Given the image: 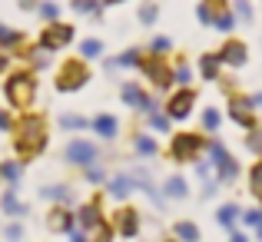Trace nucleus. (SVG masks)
I'll return each instance as SVG.
<instances>
[{
  "mask_svg": "<svg viewBox=\"0 0 262 242\" xmlns=\"http://www.w3.org/2000/svg\"><path fill=\"white\" fill-rule=\"evenodd\" d=\"M10 146H13V160L20 163H33L37 156H43L47 146H50V120H47V113H37V109L20 113L10 129Z\"/></svg>",
  "mask_w": 262,
  "mask_h": 242,
  "instance_id": "f257e3e1",
  "label": "nucleus"
},
{
  "mask_svg": "<svg viewBox=\"0 0 262 242\" xmlns=\"http://www.w3.org/2000/svg\"><path fill=\"white\" fill-rule=\"evenodd\" d=\"M0 93L7 96V106L13 109V113H27V109H33V103H37V93H40V73H33L30 67H10V70L4 73V80H0Z\"/></svg>",
  "mask_w": 262,
  "mask_h": 242,
  "instance_id": "f03ea898",
  "label": "nucleus"
},
{
  "mask_svg": "<svg viewBox=\"0 0 262 242\" xmlns=\"http://www.w3.org/2000/svg\"><path fill=\"white\" fill-rule=\"evenodd\" d=\"M206 143H209V136H206V133H196V129H179V133L169 136L166 156L173 163H179V166L199 163L206 156Z\"/></svg>",
  "mask_w": 262,
  "mask_h": 242,
  "instance_id": "7ed1b4c3",
  "label": "nucleus"
},
{
  "mask_svg": "<svg viewBox=\"0 0 262 242\" xmlns=\"http://www.w3.org/2000/svg\"><path fill=\"white\" fill-rule=\"evenodd\" d=\"M206 163L212 166V176L219 179V186H229L239 179V172H243V166L239 160L232 156V149L226 146L219 136H209V143H206Z\"/></svg>",
  "mask_w": 262,
  "mask_h": 242,
  "instance_id": "20e7f679",
  "label": "nucleus"
},
{
  "mask_svg": "<svg viewBox=\"0 0 262 242\" xmlns=\"http://www.w3.org/2000/svg\"><path fill=\"white\" fill-rule=\"evenodd\" d=\"M90 80H93L90 60H83V57H67L63 63H60L57 77H53V86H57V93H80Z\"/></svg>",
  "mask_w": 262,
  "mask_h": 242,
  "instance_id": "39448f33",
  "label": "nucleus"
},
{
  "mask_svg": "<svg viewBox=\"0 0 262 242\" xmlns=\"http://www.w3.org/2000/svg\"><path fill=\"white\" fill-rule=\"evenodd\" d=\"M136 70L143 73V80H146L153 90H160V93H169V90H176V83H173V67H169V57H163V53L143 50L140 67H136Z\"/></svg>",
  "mask_w": 262,
  "mask_h": 242,
  "instance_id": "423d86ee",
  "label": "nucleus"
},
{
  "mask_svg": "<svg viewBox=\"0 0 262 242\" xmlns=\"http://www.w3.org/2000/svg\"><path fill=\"white\" fill-rule=\"evenodd\" d=\"M120 100L126 103V109H133V113H140V116L160 109L153 90H149L146 83H140V80H120Z\"/></svg>",
  "mask_w": 262,
  "mask_h": 242,
  "instance_id": "0eeeda50",
  "label": "nucleus"
},
{
  "mask_svg": "<svg viewBox=\"0 0 262 242\" xmlns=\"http://www.w3.org/2000/svg\"><path fill=\"white\" fill-rule=\"evenodd\" d=\"M103 149L96 140H86V136H70L63 146V163L67 166H77V169H86V166L100 163Z\"/></svg>",
  "mask_w": 262,
  "mask_h": 242,
  "instance_id": "6e6552de",
  "label": "nucleus"
},
{
  "mask_svg": "<svg viewBox=\"0 0 262 242\" xmlns=\"http://www.w3.org/2000/svg\"><path fill=\"white\" fill-rule=\"evenodd\" d=\"M77 40V27L67 24V20H53V24H43V30H40L37 37V47L47 53H60L67 50V47Z\"/></svg>",
  "mask_w": 262,
  "mask_h": 242,
  "instance_id": "1a4fd4ad",
  "label": "nucleus"
},
{
  "mask_svg": "<svg viewBox=\"0 0 262 242\" xmlns=\"http://www.w3.org/2000/svg\"><path fill=\"white\" fill-rule=\"evenodd\" d=\"M226 116H229L232 126H239V129H252L259 123V109L252 106V96L243 93V90L226 96Z\"/></svg>",
  "mask_w": 262,
  "mask_h": 242,
  "instance_id": "9d476101",
  "label": "nucleus"
},
{
  "mask_svg": "<svg viewBox=\"0 0 262 242\" xmlns=\"http://www.w3.org/2000/svg\"><path fill=\"white\" fill-rule=\"evenodd\" d=\"M196 103H199L196 86H179V90H169L166 103H163V113H166L173 123H183V120H189V116H192Z\"/></svg>",
  "mask_w": 262,
  "mask_h": 242,
  "instance_id": "9b49d317",
  "label": "nucleus"
},
{
  "mask_svg": "<svg viewBox=\"0 0 262 242\" xmlns=\"http://www.w3.org/2000/svg\"><path fill=\"white\" fill-rule=\"evenodd\" d=\"M113 232L116 236H123V239H136L140 236V229H143V216H140V209H133V206H126V203H120L116 206V212H113Z\"/></svg>",
  "mask_w": 262,
  "mask_h": 242,
  "instance_id": "f8f14e48",
  "label": "nucleus"
},
{
  "mask_svg": "<svg viewBox=\"0 0 262 242\" xmlns=\"http://www.w3.org/2000/svg\"><path fill=\"white\" fill-rule=\"evenodd\" d=\"M216 53H219V60H223L226 70H243V67L249 63V43L239 40V37H226Z\"/></svg>",
  "mask_w": 262,
  "mask_h": 242,
  "instance_id": "ddd939ff",
  "label": "nucleus"
},
{
  "mask_svg": "<svg viewBox=\"0 0 262 242\" xmlns=\"http://www.w3.org/2000/svg\"><path fill=\"white\" fill-rule=\"evenodd\" d=\"M67 236H70V242H113L116 232L106 219H100V223H93V226H73Z\"/></svg>",
  "mask_w": 262,
  "mask_h": 242,
  "instance_id": "4468645a",
  "label": "nucleus"
},
{
  "mask_svg": "<svg viewBox=\"0 0 262 242\" xmlns=\"http://www.w3.org/2000/svg\"><path fill=\"white\" fill-rule=\"evenodd\" d=\"M73 226H77V212H73V206H57V203H53L50 209H47V229H50V232L67 236Z\"/></svg>",
  "mask_w": 262,
  "mask_h": 242,
  "instance_id": "2eb2a0df",
  "label": "nucleus"
},
{
  "mask_svg": "<svg viewBox=\"0 0 262 242\" xmlns=\"http://www.w3.org/2000/svg\"><path fill=\"white\" fill-rule=\"evenodd\" d=\"M90 129H93L103 143H116V140H120L123 123H120V116H113V113H100V116L90 120Z\"/></svg>",
  "mask_w": 262,
  "mask_h": 242,
  "instance_id": "dca6fc26",
  "label": "nucleus"
},
{
  "mask_svg": "<svg viewBox=\"0 0 262 242\" xmlns=\"http://www.w3.org/2000/svg\"><path fill=\"white\" fill-rule=\"evenodd\" d=\"M196 73H199V77H203L206 83H216V80L226 73V67H223V60H219V53H216V50L199 53V60H196Z\"/></svg>",
  "mask_w": 262,
  "mask_h": 242,
  "instance_id": "f3484780",
  "label": "nucleus"
},
{
  "mask_svg": "<svg viewBox=\"0 0 262 242\" xmlns=\"http://www.w3.org/2000/svg\"><path fill=\"white\" fill-rule=\"evenodd\" d=\"M129 146H133V153L140 156V160H156V156H160V143H156V136L149 133V129H136V133L129 136Z\"/></svg>",
  "mask_w": 262,
  "mask_h": 242,
  "instance_id": "a211bd4d",
  "label": "nucleus"
},
{
  "mask_svg": "<svg viewBox=\"0 0 262 242\" xmlns=\"http://www.w3.org/2000/svg\"><path fill=\"white\" fill-rule=\"evenodd\" d=\"M106 192L116 199V203H126V199L136 192V183H133V176H129L126 169H123V172H116V176H110V179H106Z\"/></svg>",
  "mask_w": 262,
  "mask_h": 242,
  "instance_id": "6ab92c4d",
  "label": "nucleus"
},
{
  "mask_svg": "<svg viewBox=\"0 0 262 242\" xmlns=\"http://www.w3.org/2000/svg\"><path fill=\"white\" fill-rule=\"evenodd\" d=\"M77 212V226H93V223H100L103 219V199H100V192H96L93 199H86L80 209H73Z\"/></svg>",
  "mask_w": 262,
  "mask_h": 242,
  "instance_id": "aec40b11",
  "label": "nucleus"
},
{
  "mask_svg": "<svg viewBox=\"0 0 262 242\" xmlns=\"http://www.w3.org/2000/svg\"><path fill=\"white\" fill-rule=\"evenodd\" d=\"M0 209H4V216H10V219H24L27 216V203H20L17 186H7V189H4V196H0Z\"/></svg>",
  "mask_w": 262,
  "mask_h": 242,
  "instance_id": "412c9836",
  "label": "nucleus"
},
{
  "mask_svg": "<svg viewBox=\"0 0 262 242\" xmlns=\"http://www.w3.org/2000/svg\"><path fill=\"white\" fill-rule=\"evenodd\" d=\"M140 57H143L140 47L120 50L116 57H110V60H106V70H136V67H140Z\"/></svg>",
  "mask_w": 262,
  "mask_h": 242,
  "instance_id": "4be33fe9",
  "label": "nucleus"
},
{
  "mask_svg": "<svg viewBox=\"0 0 262 242\" xmlns=\"http://www.w3.org/2000/svg\"><path fill=\"white\" fill-rule=\"evenodd\" d=\"M40 196H43L47 203L70 206V203H73V186H67V183H53V186H43V189H40Z\"/></svg>",
  "mask_w": 262,
  "mask_h": 242,
  "instance_id": "5701e85b",
  "label": "nucleus"
},
{
  "mask_svg": "<svg viewBox=\"0 0 262 242\" xmlns=\"http://www.w3.org/2000/svg\"><path fill=\"white\" fill-rule=\"evenodd\" d=\"M239 27L236 13H232V7H223V10H216V17H212V30L223 33V37H232V30Z\"/></svg>",
  "mask_w": 262,
  "mask_h": 242,
  "instance_id": "b1692460",
  "label": "nucleus"
},
{
  "mask_svg": "<svg viewBox=\"0 0 262 242\" xmlns=\"http://www.w3.org/2000/svg\"><path fill=\"white\" fill-rule=\"evenodd\" d=\"M24 43H27V33L17 30V27H7V24H4V30H0V50L13 53V50H20Z\"/></svg>",
  "mask_w": 262,
  "mask_h": 242,
  "instance_id": "393cba45",
  "label": "nucleus"
},
{
  "mask_svg": "<svg viewBox=\"0 0 262 242\" xmlns=\"http://www.w3.org/2000/svg\"><path fill=\"white\" fill-rule=\"evenodd\" d=\"M160 192L166 199H186V196H189V183H186L179 172H173V176H166V183H163Z\"/></svg>",
  "mask_w": 262,
  "mask_h": 242,
  "instance_id": "a878e982",
  "label": "nucleus"
},
{
  "mask_svg": "<svg viewBox=\"0 0 262 242\" xmlns=\"http://www.w3.org/2000/svg\"><path fill=\"white\" fill-rule=\"evenodd\" d=\"M169 67H173V83H176V86H189V83H192V63L183 57V53L169 60Z\"/></svg>",
  "mask_w": 262,
  "mask_h": 242,
  "instance_id": "bb28decb",
  "label": "nucleus"
},
{
  "mask_svg": "<svg viewBox=\"0 0 262 242\" xmlns=\"http://www.w3.org/2000/svg\"><path fill=\"white\" fill-rule=\"evenodd\" d=\"M146 126H149V133H160V136H169V133H173V120L163 113V106L153 109V113H146Z\"/></svg>",
  "mask_w": 262,
  "mask_h": 242,
  "instance_id": "cd10ccee",
  "label": "nucleus"
},
{
  "mask_svg": "<svg viewBox=\"0 0 262 242\" xmlns=\"http://www.w3.org/2000/svg\"><path fill=\"white\" fill-rule=\"evenodd\" d=\"M70 7L77 17H93V20H103V4L100 0H70Z\"/></svg>",
  "mask_w": 262,
  "mask_h": 242,
  "instance_id": "c85d7f7f",
  "label": "nucleus"
},
{
  "mask_svg": "<svg viewBox=\"0 0 262 242\" xmlns=\"http://www.w3.org/2000/svg\"><path fill=\"white\" fill-rule=\"evenodd\" d=\"M20 179H24V163L20 160H4L0 163V183L20 186Z\"/></svg>",
  "mask_w": 262,
  "mask_h": 242,
  "instance_id": "c756f323",
  "label": "nucleus"
},
{
  "mask_svg": "<svg viewBox=\"0 0 262 242\" xmlns=\"http://www.w3.org/2000/svg\"><path fill=\"white\" fill-rule=\"evenodd\" d=\"M199 126H203V133L216 136L219 129H223V113H219L216 106H206L203 113H199Z\"/></svg>",
  "mask_w": 262,
  "mask_h": 242,
  "instance_id": "7c9ffc66",
  "label": "nucleus"
},
{
  "mask_svg": "<svg viewBox=\"0 0 262 242\" xmlns=\"http://www.w3.org/2000/svg\"><path fill=\"white\" fill-rule=\"evenodd\" d=\"M239 216H243V209H239V203H223L216 209V223L223 226V229H232V226L239 223Z\"/></svg>",
  "mask_w": 262,
  "mask_h": 242,
  "instance_id": "2f4dec72",
  "label": "nucleus"
},
{
  "mask_svg": "<svg viewBox=\"0 0 262 242\" xmlns=\"http://www.w3.org/2000/svg\"><path fill=\"white\" fill-rule=\"evenodd\" d=\"M103 53H106V43H103L100 37L80 40V53H77V57H83V60H103Z\"/></svg>",
  "mask_w": 262,
  "mask_h": 242,
  "instance_id": "473e14b6",
  "label": "nucleus"
},
{
  "mask_svg": "<svg viewBox=\"0 0 262 242\" xmlns=\"http://www.w3.org/2000/svg\"><path fill=\"white\" fill-rule=\"evenodd\" d=\"M136 20H140V27H156V20H160V4L156 0H143L140 10H136Z\"/></svg>",
  "mask_w": 262,
  "mask_h": 242,
  "instance_id": "72a5a7b5",
  "label": "nucleus"
},
{
  "mask_svg": "<svg viewBox=\"0 0 262 242\" xmlns=\"http://www.w3.org/2000/svg\"><path fill=\"white\" fill-rule=\"evenodd\" d=\"M173 239L176 242H199V226L189 223V219H179L173 226Z\"/></svg>",
  "mask_w": 262,
  "mask_h": 242,
  "instance_id": "f704fd0d",
  "label": "nucleus"
},
{
  "mask_svg": "<svg viewBox=\"0 0 262 242\" xmlns=\"http://www.w3.org/2000/svg\"><path fill=\"white\" fill-rule=\"evenodd\" d=\"M33 13H37L43 24H53V20H60V13H63V4H57V0H40Z\"/></svg>",
  "mask_w": 262,
  "mask_h": 242,
  "instance_id": "c9c22d12",
  "label": "nucleus"
},
{
  "mask_svg": "<svg viewBox=\"0 0 262 242\" xmlns=\"http://www.w3.org/2000/svg\"><path fill=\"white\" fill-rule=\"evenodd\" d=\"M243 146L249 149V153L256 156V160L262 156V123H256L252 129H246V136H243Z\"/></svg>",
  "mask_w": 262,
  "mask_h": 242,
  "instance_id": "e433bc0d",
  "label": "nucleus"
},
{
  "mask_svg": "<svg viewBox=\"0 0 262 242\" xmlns=\"http://www.w3.org/2000/svg\"><path fill=\"white\" fill-rule=\"evenodd\" d=\"M60 126H63L67 133H83V129H90V120L83 113H63L60 116Z\"/></svg>",
  "mask_w": 262,
  "mask_h": 242,
  "instance_id": "4c0bfd02",
  "label": "nucleus"
},
{
  "mask_svg": "<svg viewBox=\"0 0 262 242\" xmlns=\"http://www.w3.org/2000/svg\"><path fill=\"white\" fill-rule=\"evenodd\" d=\"M232 13H236L239 24H256V10H252V0H229Z\"/></svg>",
  "mask_w": 262,
  "mask_h": 242,
  "instance_id": "58836bf2",
  "label": "nucleus"
},
{
  "mask_svg": "<svg viewBox=\"0 0 262 242\" xmlns=\"http://www.w3.org/2000/svg\"><path fill=\"white\" fill-rule=\"evenodd\" d=\"M249 192L262 203V156L252 163V169H249Z\"/></svg>",
  "mask_w": 262,
  "mask_h": 242,
  "instance_id": "ea45409f",
  "label": "nucleus"
},
{
  "mask_svg": "<svg viewBox=\"0 0 262 242\" xmlns=\"http://www.w3.org/2000/svg\"><path fill=\"white\" fill-rule=\"evenodd\" d=\"M146 50L149 53H163V57H173V40L169 37H149V43H146Z\"/></svg>",
  "mask_w": 262,
  "mask_h": 242,
  "instance_id": "a19ab883",
  "label": "nucleus"
},
{
  "mask_svg": "<svg viewBox=\"0 0 262 242\" xmlns=\"http://www.w3.org/2000/svg\"><path fill=\"white\" fill-rule=\"evenodd\" d=\"M83 179H86V183H93V186H106V169H103V166L100 163H93V166H86V169H83Z\"/></svg>",
  "mask_w": 262,
  "mask_h": 242,
  "instance_id": "79ce46f5",
  "label": "nucleus"
},
{
  "mask_svg": "<svg viewBox=\"0 0 262 242\" xmlns=\"http://www.w3.org/2000/svg\"><path fill=\"white\" fill-rule=\"evenodd\" d=\"M239 219H243L246 226H252V229H259V226H262V206H252V209H243V216H239Z\"/></svg>",
  "mask_w": 262,
  "mask_h": 242,
  "instance_id": "37998d69",
  "label": "nucleus"
},
{
  "mask_svg": "<svg viewBox=\"0 0 262 242\" xmlns=\"http://www.w3.org/2000/svg\"><path fill=\"white\" fill-rule=\"evenodd\" d=\"M13 120H17V116H13V109L10 106H0V133H10V129H13Z\"/></svg>",
  "mask_w": 262,
  "mask_h": 242,
  "instance_id": "c03bdc74",
  "label": "nucleus"
},
{
  "mask_svg": "<svg viewBox=\"0 0 262 242\" xmlns=\"http://www.w3.org/2000/svg\"><path fill=\"white\" fill-rule=\"evenodd\" d=\"M212 17H216V13H212L209 7L203 4V0H199V4H196V20H199L203 27H212Z\"/></svg>",
  "mask_w": 262,
  "mask_h": 242,
  "instance_id": "a18cd8bd",
  "label": "nucleus"
},
{
  "mask_svg": "<svg viewBox=\"0 0 262 242\" xmlns=\"http://www.w3.org/2000/svg\"><path fill=\"white\" fill-rule=\"evenodd\" d=\"M4 239L7 242H20V239H24V226H20V223H10L4 229Z\"/></svg>",
  "mask_w": 262,
  "mask_h": 242,
  "instance_id": "49530a36",
  "label": "nucleus"
},
{
  "mask_svg": "<svg viewBox=\"0 0 262 242\" xmlns=\"http://www.w3.org/2000/svg\"><path fill=\"white\" fill-rule=\"evenodd\" d=\"M216 83H219V90H223L226 96H229V93H236V90H239V86H236V77H226V73H223V77H219Z\"/></svg>",
  "mask_w": 262,
  "mask_h": 242,
  "instance_id": "de8ad7c7",
  "label": "nucleus"
},
{
  "mask_svg": "<svg viewBox=\"0 0 262 242\" xmlns=\"http://www.w3.org/2000/svg\"><path fill=\"white\" fill-rule=\"evenodd\" d=\"M13 67V53H7V50H0V77H4L7 70Z\"/></svg>",
  "mask_w": 262,
  "mask_h": 242,
  "instance_id": "09e8293b",
  "label": "nucleus"
},
{
  "mask_svg": "<svg viewBox=\"0 0 262 242\" xmlns=\"http://www.w3.org/2000/svg\"><path fill=\"white\" fill-rule=\"evenodd\" d=\"M192 166H196V176H199V179H209V176H212V166H209V163L199 160V163H192Z\"/></svg>",
  "mask_w": 262,
  "mask_h": 242,
  "instance_id": "8fccbe9b",
  "label": "nucleus"
},
{
  "mask_svg": "<svg viewBox=\"0 0 262 242\" xmlns=\"http://www.w3.org/2000/svg\"><path fill=\"white\" fill-rule=\"evenodd\" d=\"M203 4L209 7L212 13H216V10H223V7H229V0H203Z\"/></svg>",
  "mask_w": 262,
  "mask_h": 242,
  "instance_id": "3c124183",
  "label": "nucleus"
},
{
  "mask_svg": "<svg viewBox=\"0 0 262 242\" xmlns=\"http://www.w3.org/2000/svg\"><path fill=\"white\" fill-rule=\"evenodd\" d=\"M37 4H40V0H17V7H20V10H27V13L37 10Z\"/></svg>",
  "mask_w": 262,
  "mask_h": 242,
  "instance_id": "603ef678",
  "label": "nucleus"
},
{
  "mask_svg": "<svg viewBox=\"0 0 262 242\" xmlns=\"http://www.w3.org/2000/svg\"><path fill=\"white\" fill-rule=\"evenodd\" d=\"M229 242H249V236H243V232L232 229V232H229Z\"/></svg>",
  "mask_w": 262,
  "mask_h": 242,
  "instance_id": "864d4df0",
  "label": "nucleus"
},
{
  "mask_svg": "<svg viewBox=\"0 0 262 242\" xmlns=\"http://www.w3.org/2000/svg\"><path fill=\"white\" fill-rule=\"evenodd\" d=\"M249 96H252V106L262 109V90H259V93H249Z\"/></svg>",
  "mask_w": 262,
  "mask_h": 242,
  "instance_id": "5fc2aeb1",
  "label": "nucleus"
},
{
  "mask_svg": "<svg viewBox=\"0 0 262 242\" xmlns=\"http://www.w3.org/2000/svg\"><path fill=\"white\" fill-rule=\"evenodd\" d=\"M120 4H126V0H103V7H120Z\"/></svg>",
  "mask_w": 262,
  "mask_h": 242,
  "instance_id": "6e6d98bb",
  "label": "nucleus"
},
{
  "mask_svg": "<svg viewBox=\"0 0 262 242\" xmlns=\"http://www.w3.org/2000/svg\"><path fill=\"white\" fill-rule=\"evenodd\" d=\"M160 242H176V239H160Z\"/></svg>",
  "mask_w": 262,
  "mask_h": 242,
  "instance_id": "4d7b16f0",
  "label": "nucleus"
},
{
  "mask_svg": "<svg viewBox=\"0 0 262 242\" xmlns=\"http://www.w3.org/2000/svg\"><path fill=\"white\" fill-rule=\"evenodd\" d=\"M259 239H262V226H259Z\"/></svg>",
  "mask_w": 262,
  "mask_h": 242,
  "instance_id": "13d9d810",
  "label": "nucleus"
}]
</instances>
